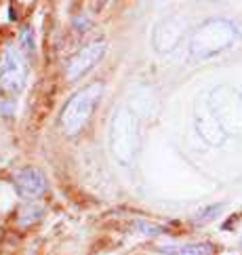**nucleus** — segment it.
<instances>
[{"mask_svg":"<svg viewBox=\"0 0 242 255\" xmlns=\"http://www.w3.org/2000/svg\"><path fill=\"white\" fill-rule=\"evenodd\" d=\"M105 51H107L105 40H95V42H88L84 47H80L66 63V80L74 83V80L82 78L86 72H91L103 59Z\"/></svg>","mask_w":242,"mask_h":255,"instance_id":"obj_5","label":"nucleus"},{"mask_svg":"<svg viewBox=\"0 0 242 255\" xmlns=\"http://www.w3.org/2000/svg\"><path fill=\"white\" fill-rule=\"evenodd\" d=\"M240 38V30L234 21L215 17L204 21L196 28L190 40V55L196 61H207L211 57L221 55L223 51L234 47V42Z\"/></svg>","mask_w":242,"mask_h":255,"instance_id":"obj_1","label":"nucleus"},{"mask_svg":"<svg viewBox=\"0 0 242 255\" xmlns=\"http://www.w3.org/2000/svg\"><path fill=\"white\" fill-rule=\"evenodd\" d=\"M137 145H139L137 118L129 110H120L114 116L112 127H110V148L114 152V156L122 165H129L137 152Z\"/></svg>","mask_w":242,"mask_h":255,"instance_id":"obj_3","label":"nucleus"},{"mask_svg":"<svg viewBox=\"0 0 242 255\" xmlns=\"http://www.w3.org/2000/svg\"><path fill=\"white\" fill-rule=\"evenodd\" d=\"M19 44H21V53H25V55H34V32L30 28L21 30Z\"/></svg>","mask_w":242,"mask_h":255,"instance_id":"obj_9","label":"nucleus"},{"mask_svg":"<svg viewBox=\"0 0 242 255\" xmlns=\"http://www.w3.org/2000/svg\"><path fill=\"white\" fill-rule=\"evenodd\" d=\"M101 95H103V83H91L76 91L68 99L59 116V127L68 137H76V135L84 131V127L88 125L93 112L101 102Z\"/></svg>","mask_w":242,"mask_h":255,"instance_id":"obj_2","label":"nucleus"},{"mask_svg":"<svg viewBox=\"0 0 242 255\" xmlns=\"http://www.w3.org/2000/svg\"><path fill=\"white\" fill-rule=\"evenodd\" d=\"M44 215V209L38 205H25L19 209V215H17V224L19 226H32L36 222H40Z\"/></svg>","mask_w":242,"mask_h":255,"instance_id":"obj_8","label":"nucleus"},{"mask_svg":"<svg viewBox=\"0 0 242 255\" xmlns=\"http://www.w3.org/2000/svg\"><path fill=\"white\" fill-rule=\"evenodd\" d=\"M28 78L25 55L15 47H4L0 53V91L6 95H19Z\"/></svg>","mask_w":242,"mask_h":255,"instance_id":"obj_4","label":"nucleus"},{"mask_svg":"<svg viewBox=\"0 0 242 255\" xmlns=\"http://www.w3.org/2000/svg\"><path fill=\"white\" fill-rule=\"evenodd\" d=\"M164 255H213L215 245L211 243H185V245H162L158 249Z\"/></svg>","mask_w":242,"mask_h":255,"instance_id":"obj_7","label":"nucleus"},{"mask_svg":"<svg viewBox=\"0 0 242 255\" xmlns=\"http://www.w3.org/2000/svg\"><path fill=\"white\" fill-rule=\"evenodd\" d=\"M135 228H141L139 232L150 234V236H156V234H160V232L164 230V228H160V226H156V224H150V222H137Z\"/></svg>","mask_w":242,"mask_h":255,"instance_id":"obj_10","label":"nucleus"},{"mask_svg":"<svg viewBox=\"0 0 242 255\" xmlns=\"http://www.w3.org/2000/svg\"><path fill=\"white\" fill-rule=\"evenodd\" d=\"M13 186L23 200H36L47 192V175L36 167H23L13 175Z\"/></svg>","mask_w":242,"mask_h":255,"instance_id":"obj_6","label":"nucleus"}]
</instances>
